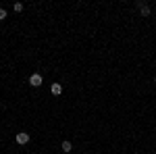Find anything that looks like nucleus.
Returning a JSON list of instances; mask_svg holds the SVG:
<instances>
[{
    "instance_id": "1",
    "label": "nucleus",
    "mask_w": 156,
    "mask_h": 154,
    "mask_svg": "<svg viewBox=\"0 0 156 154\" xmlns=\"http://www.w3.org/2000/svg\"><path fill=\"white\" fill-rule=\"evenodd\" d=\"M135 6L140 9V13H142V17H150V6H148L146 2H142V0H140V2H137Z\"/></svg>"
},
{
    "instance_id": "2",
    "label": "nucleus",
    "mask_w": 156,
    "mask_h": 154,
    "mask_svg": "<svg viewBox=\"0 0 156 154\" xmlns=\"http://www.w3.org/2000/svg\"><path fill=\"white\" fill-rule=\"evenodd\" d=\"M42 81H44V79H42V75H40V73H34V75L29 77V83H31L34 88H40V85H42Z\"/></svg>"
},
{
    "instance_id": "3",
    "label": "nucleus",
    "mask_w": 156,
    "mask_h": 154,
    "mask_svg": "<svg viewBox=\"0 0 156 154\" xmlns=\"http://www.w3.org/2000/svg\"><path fill=\"white\" fill-rule=\"evenodd\" d=\"M17 144H21V146H25V144L29 142V133H25V131H21V133H17Z\"/></svg>"
},
{
    "instance_id": "4",
    "label": "nucleus",
    "mask_w": 156,
    "mask_h": 154,
    "mask_svg": "<svg viewBox=\"0 0 156 154\" xmlns=\"http://www.w3.org/2000/svg\"><path fill=\"white\" fill-rule=\"evenodd\" d=\"M50 92H52L54 96H60V94H62V85H60V83H52Z\"/></svg>"
},
{
    "instance_id": "5",
    "label": "nucleus",
    "mask_w": 156,
    "mask_h": 154,
    "mask_svg": "<svg viewBox=\"0 0 156 154\" xmlns=\"http://www.w3.org/2000/svg\"><path fill=\"white\" fill-rule=\"evenodd\" d=\"M60 148H62V152H65V154H69V152H71V150H73V144H71V142H67V140H65V142L60 144Z\"/></svg>"
},
{
    "instance_id": "6",
    "label": "nucleus",
    "mask_w": 156,
    "mask_h": 154,
    "mask_svg": "<svg viewBox=\"0 0 156 154\" xmlns=\"http://www.w3.org/2000/svg\"><path fill=\"white\" fill-rule=\"evenodd\" d=\"M15 11L21 13V11H23V4H21V2H17V4H15Z\"/></svg>"
},
{
    "instance_id": "7",
    "label": "nucleus",
    "mask_w": 156,
    "mask_h": 154,
    "mask_svg": "<svg viewBox=\"0 0 156 154\" xmlns=\"http://www.w3.org/2000/svg\"><path fill=\"white\" fill-rule=\"evenodd\" d=\"M4 19H6V11H4V9H0V21H4Z\"/></svg>"
},
{
    "instance_id": "8",
    "label": "nucleus",
    "mask_w": 156,
    "mask_h": 154,
    "mask_svg": "<svg viewBox=\"0 0 156 154\" xmlns=\"http://www.w3.org/2000/svg\"><path fill=\"white\" fill-rule=\"evenodd\" d=\"M154 83H156V77H154Z\"/></svg>"
}]
</instances>
